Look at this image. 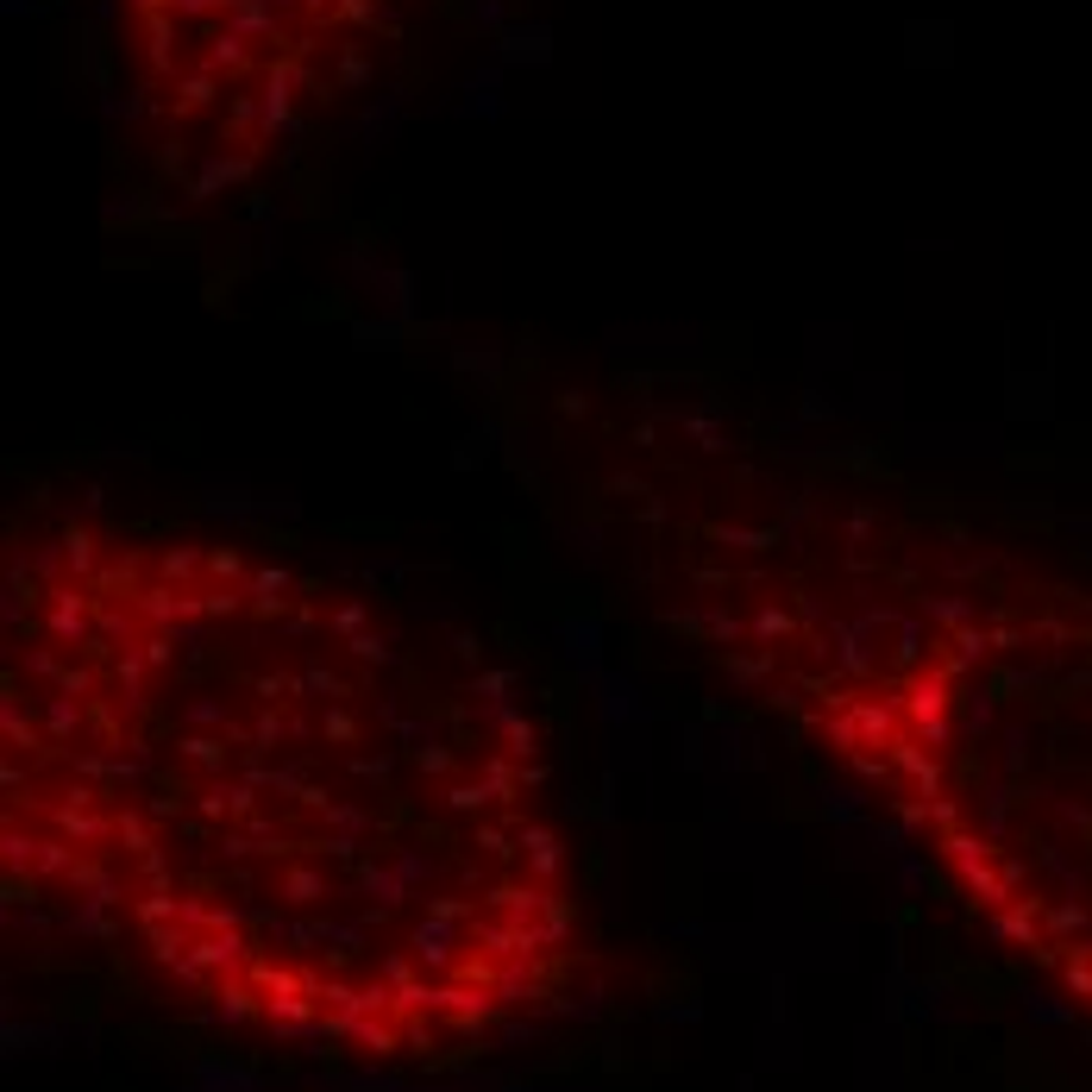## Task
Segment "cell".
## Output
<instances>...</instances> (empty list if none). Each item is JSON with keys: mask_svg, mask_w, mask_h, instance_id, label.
Here are the masks:
<instances>
[{"mask_svg": "<svg viewBox=\"0 0 1092 1092\" xmlns=\"http://www.w3.org/2000/svg\"><path fill=\"white\" fill-rule=\"evenodd\" d=\"M0 886L157 999L352 1068L483 1055L591 979L546 735L478 641L75 502L0 541Z\"/></svg>", "mask_w": 1092, "mask_h": 1092, "instance_id": "cell-1", "label": "cell"}, {"mask_svg": "<svg viewBox=\"0 0 1092 1092\" xmlns=\"http://www.w3.org/2000/svg\"><path fill=\"white\" fill-rule=\"evenodd\" d=\"M597 559L1092 1024V584L679 390L546 446Z\"/></svg>", "mask_w": 1092, "mask_h": 1092, "instance_id": "cell-2", "label": "cell"}]
</instances>
